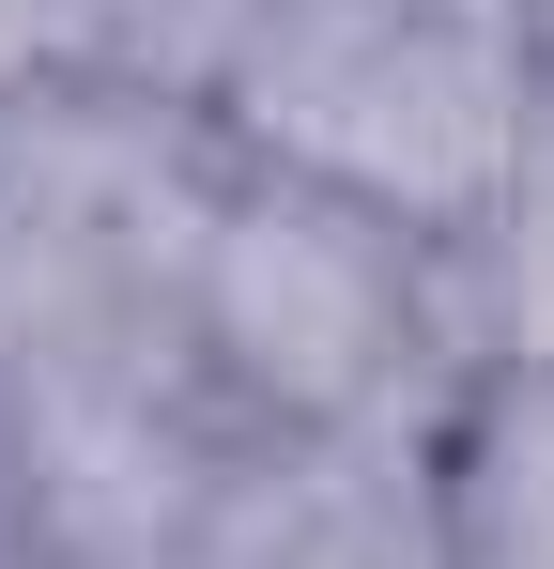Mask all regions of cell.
<instances>
[{
	"instance_id": "1",
	"label": "cell",
	"mask_w": 554,
	"mask_h": 569,
	"mask_svg": "<svg viewBox=\"0 0 554 569\" xmlns=\"http://www.w3.org/2000/svg\"><path fill=\"white\" fill-rule=\"evenodd\" d=\"M263 123L369 200H477L524 139L508 0H308L263 47Z\"/></svg>"
},
{
	"instance_id": "2",
	"label": "cell",
	"mask_w": 554,
	"mask_h": 569,
	"mask_svg": "<svg viewBox=\"0 0 554 569\" xmlns=\"http://www.w3.org/2000/svg\"><path fill=\"white\" fill-rule=\"evenodd\" d=\"M231 323L263 339V370L339 385L369 355V262L339 231H247V247H231Z\"/></svg>"
}]
</instances>
